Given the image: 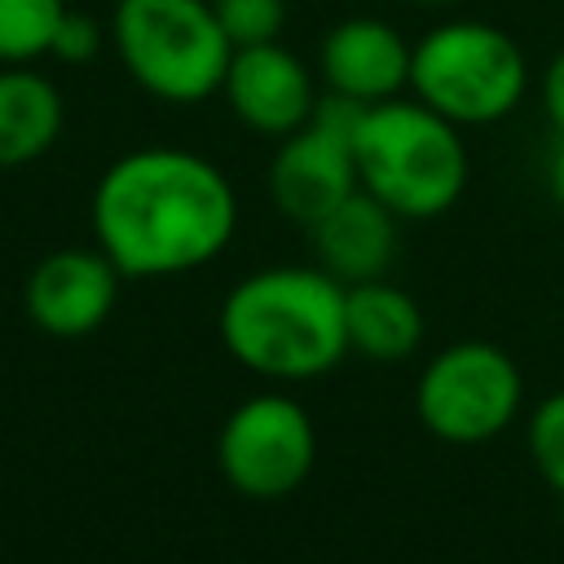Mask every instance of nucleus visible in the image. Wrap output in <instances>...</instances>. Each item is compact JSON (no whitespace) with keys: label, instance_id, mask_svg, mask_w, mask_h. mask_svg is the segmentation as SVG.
Returning <instances> with one entry per match:
<instances>
[{"label":"nucleus","instance_id":"obj_1","mask_svg":"<svg viewBox=\"0 0 564 564\" xmlns=\"http://www.w3.org/2000/svg\"><path fill=\"white\" fill-rule=\"evenodd\" d=\"M93 234L123 278H176L212 264L238 229L234 181L198 150L141 145L93 189Z\"/></svg>","mask_w":564,"mask_h":564},{"label":"nucleus","instance_id":"obj_2","mask_svg":"<svg viewBox=\"0 0 564 564\" xmlns=\"http://www.w3.org/2000/svg\"><path fill=\"white\" fill-rule=\"evenodd\" d=\"M348 286L322 264H269L229 286L220 300L225 352L260 379L304 383L348 357Z\"/></svg>","mask_w":564,"mask_h":564},{"label":"nucleus","instance_id":"obj_3","mask_svg":"<svg viewBox=\"0 0 564 564\" xmlns=\"http://www.w3.org/2000/svg\"><path fill=\"white\" fill-rule=\"evenodd\" d=\"M357 181L401 220L445 216L467 189V145L463 128L423 106L414 93L388 97L361 110L357 137Z\"/></svg>","mask_w":564,"mask_h":564},{"label":"nucleus","instance_id":"obj_4","mask_svg":"<svg viewBox=\"0 0 564 564\" xmlns=\"http://www.w3.org/2000/svg\"><path fill=\"white\" fill-rule=\"evenodd\" d=\"M106 22L110 48L141 93L167 106L220 93L234 44L212 0H115Z\"/></svg>","mask_w":564,"mask_h":564},{"label":"nucleus","instance_id":"obj_5","mask_svg":"<svg viewBox=\"0 0 564 564\" xmlns=\"http://www.w3.org/2000/svg\"><path fill=\"white\" fill-rule=\"evenodd\" d=\"M410 93L458 128H485L524 101L529 57L502 26L449 18L414 40Z\"/></svg>","mask_w":564,"mask_h":564},{"label":"nucleus","instance_id":"obj_6","mask_svg":"<svg viewBox=\"0 0 564 564\" xmlns=\"http://www.w3.org/2000/svg\"><path fill=\"white\" fill-rule=\"evenodd\" d=\"M524 401V375L507 348L489 339L445 344L414 383L419 423L449 445H485L502 436Z\"/></svg>","mask_w":564,"mask_h":564},{"label":"nucleus","instance_id":"obj_7","mask_svg":"<svg viewBox=\"0 0 564 564\" xmlns=\"http://www.w3.org/2000/svg\"><path fill=\"white\" fill-rule=\"evenodd\" d=\"M317 463L313 414L286 392H260L229 410L216 432L220 476L256 502L295 494Z\"/></svg>","mask_w":564,"mask_h":564},{"label":"nucleus","instance_id":"obj_8","mask_svg":"<svg viewBox=\"0 0 564 564\" xmlns=\"http://www.w3.org/2000/svg\"><path fill=\"white\" fill-rule=\"evenodd\" d=\"M361 110L366 106L326 93L317 101L313 119L278 141V150L269 159V194L286 220L308 229L330 207H339L352 189H361L357 154H352Z\"/></svg>","mask_w":564,"mask_h":564},{"label":"nucleus","instance_id":"obj_9","mask_svg":"<svg viewBox=\"0 0 564 564\" xmlns=\"http://www.w3.org/2000/svg\"><path fill=\"white\" fill-rule=\"evenodd\" d=\"M220 97L229 101V110L238 115V123L247 132L273 137V141L304 128L322 101L313 70L282 40L234 48Z\"/></svg>","mask_w":564,"mask_h":564},{"label":"nucleus","instance_id":"obj_10","mask_svg":"<svg viewBox=\"0 0 564 564\" xmlns=\"http://www.w3.org/2000/svg\"><path fill=\"white\" fill-rule=\"evenodd\" d=\"M119 282L123 273L101 247H62L31 269L22 304L35 330L53 339H79L106 326L119 300Z\"/></svg>","mask_w":564,"mask_h":564},{"label":"nucleus","instance_id":"obj_11","mask_svg":"<svg viewBox=\"0 0 564 564\" xmlns=\"http://www.w3.org/2000/svg\"><path fill=\"white\" fill-rule=\"evenodd\" d=\"M410 53L414 40H405L392 22L352 13L322 35L317 75L326 93L348 97L357 106H375L410 88Z\"/></svg>","mask_w":564,"mask_h":564},{"label":"nucleus","instance_id":"obj_12","mask_svg":"<svg viewBox=\"0 0 564 564\" xmlns=\"http://www.w3.org/2000/svg\"><path fill=\"white\" fill-rule=\"evenodd\" d=\"M397 220L401 216L388 212L375 194L352 189L339 207H330L317 225H308L317 264L344 286L383 278L397 256Z\"/></svg>","mask_w":564,"mask_h":564},{"label":"nucleus","instance_id":"obj_13","mask_svg":"<svg viewBox=\"0 0 564 564\" xmlns=\"http://www.w3.org/2000/svg\"><path fill=\"white\" fill-rule=\"evenodd\" d=\"M66 128V101L40 62L0 66V167L44 159Z\"/></svg>","mask_w":564,"mask_h":564},{"label":"nucleus","instance_id":"obj_14","mask_svg":"<svg viewBox=\"0 0 564 564\" xmlns=\"http://www.w3.org/2000/svg\"><path fill=\"white\" fill-rule=\"evenodd\" d=\"M344 326H348V352H361L370 361H405L423 344L419 300L383 278L348 286Z\"/></svg>","mask_w":564,"mask_h":564},{"label":"nucleus","instance_id":"obj_15","mask_svg":"<svg viewBox=\"0 0 564 564\" xmlns=\"http://www.w3.org/2000/svg\"><path fill=\"white\" fill-rule=\"evenodd\" d=\"M66 9V0H0V66L44 62Z\"/></svg>","mask_w":564,"mask_h":564},{"label":"nucleus","instance_id":"obj_16","mask_svg":"<svg viewBox=\"0 0 564 564\" xmlns=\"http://www.w3.org/2000/svg\"><path fill=\"white\" fill-rule=\"evenodd\" d=\"M524 445H529L538 476L564 498V388L533 405L529 427H524Z\"/></svg>","mask_w":564,"mask_h":564},{"label":"nucleus","instance_id":"obj_17","mask_svg":"<svg viewBox=\"0 0 564 564\" xmlns=\"http://www.w3.org/2000/svg\"><path fill=\"white\" fill-rule=\"evenodd\" d=\"M225 35L234 48L242 44H264V40H282L286 26V0H212Z\"/></svg>","mask_w":564,"mask_h":564},{"label":"nucleus","instance_id":"obj_18","mask_svg":"<svg viewBox=\"0 0 564 564\" xmlns=\"http://www.w3.org/2000/svg\"><path fill=\"white\" fill-rule=\"evenodd\" d=\"M106 44H110V22L101 26L93 13H84V9L70 4L66 18L57 22V35H53L48 57L53 62H66V66H79V62H93Z\"/></svg>","mask_w":564,"mask_h":564},{"label":"nucleus","instance_id":"obj_19","mask_svg":"<svg viewBox=\"0 0 564 564\" xmlns=\"http://www.w3.org/2000/svg\"><path fill=\"white\" fill-rule=\"evenodd\" d=\"M542 106H546V119L555 123V132L564 137V48L542 70Z\"/></svg>","mask_w":564,"mask_h":564},{"label":"nucleus","instance_id":"obj_20","mask_svg":"<svg viewBox=\"0 0 564 564\" xmlns=\"http://www.w3.org/2000/svg\"><path fill=\"white\" fill-rule=\"evenodd\" d=\"M546 185H551V198L564 207V137L555 141L551 150V163H546Z\"/></svg>","mask_w":564,"mask_h":564},{"label":"nucleus","instance_id":"obj_21","mask_svg":"<svg viewBox=\"0 0 564 564\" xmlns=\"http://www.w3.org/2000/svg\"><path fill=\"white\" fill-rule=\"evenodd\" d=\"M401 4H419V9H441V4H458V0H401Z\"/></svg>","mask_w":564,"mask_h":564}]
</instances>
